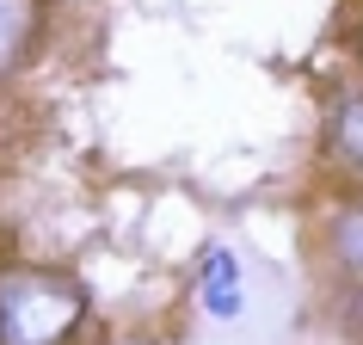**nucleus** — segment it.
Masks as SVG:
<instances>
[{"mask_svg": "<svg viewBox=\"0 0 363 345\" xmlns=\"http://www.w3.org/2000/svg\"><path fill=\"white\" fill-rule=\"evenodd\" d=\"M333 136H339V148H345V154H351V160L363 167V93L339 105V124H333Z\"/></svg>", "mask_w": 363, "mask_h": 345, "instance_id": "39448f33", "label": "nucleus"}, {"mask_svg": "<svg viewBox=\"0 0 363 345\" xmlns=\"http://www.w3.org/2000/svg\"><path fill=\"white\" fill-rule=\"evenodd\" d=\"M203 308H210L216 321H234L240 314V259L222 253V247L203 259Z\"/></svg>", "mask_w": 363, "mask_h": 345, "instance_id": "7ed1b4c3", "label": "nucleus"}, {"mask_svg": "<svg viewBox=\"0 0 363 345\" xmlns=\"http://www.w3.org/2000/svg\"><path fill=\"white\" fill-rule=\"evenodd\" d=\"M123 345H142V339H123Z\"/></svg>", "mask_w": 363, "mask_h": 345, "instance_id": "423d86ee", "label": "nucleus"}, {"mask_svg": "<svg viewBox=\"0 0 363 345\" xmlns=\"http://www.w3.org/2000/svg\"><path fill=\"white\" fill-rule=\"evenodd\" d=\"M80 314H86V290L68 271L0 278V345H68Z\"/></svg>", "mask_w": 363, "mask_h": 345, "instance_id": "f257e3e1", "label": "nucleus"}, {"mask_svg": "<svg viewBox=\"0 0 363 345\" xmlns=\"http://www.w3.org/2000/svg\"><path fill=\"white\" fill-rule=\"evenodd\" d=\"M38 43V0H0V80L13 75Z\"/></svg>", "mask_w": 363, "mask_h": 345, "instance_id": "f03ea898", "label": "nucleus"}, {"mask_svg": "<svg viewBox=\"0 0 363 345\" xmlns=\"http://www.w3.org/2000/svg\"><path fill=\"white\" fill-rule=\"evenodd\" d=\"M333 253H339L345 271L363 278V210H345L339 222H333Z\"/></svg>", "mask_w": 363, "mask_h": 345, "instance_id": "20e7f679", "label": "nucleus"}]
</instances>
